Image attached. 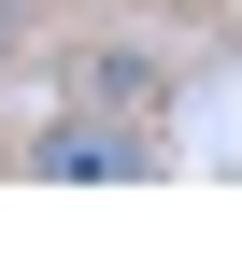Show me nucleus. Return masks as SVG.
Returning a JSON list of instances; mask_svg holds the SVG:
<instances>
[{
    "instance_id": "nucleus-2",
    "label": "nucleus",
    "mask_w": 242,
    "mask_h": 256,
    "mask_svg": "<svg viewBox=\"0 0 242 256\" xmlns=\"http://www.w3.org/2000/svg\"><path fill=\"white\" fill-rule=\"evenodd\" d=\"M72 100L86 114H157L171 100V57L157 43H72Z\"/></svg>"
},
{
    "instance_id": "nucleus-1",
    "label": "nucleus",
    "mask_w": 242,
    "mask_h": 256,
    "mask_svg": "<svg viewBox=\"0 0 242 256\" xmlns=\"http://www.w3.org/2000/svg\"><path fill=\"white\" fill-rule=\"evenodd\" d=\"M28 171L43 185H128V171H157V142H142V128H114V114H57V128H28Z\"/></svg>"
},
{
    "instance_id": "nucleus-3",
    "label": "nucleus",
    "mask_w": 242,
    "mask_h": 256,
    "mask_svg": "<svg viewBox=\"0 0 242 256\" xmlns=\"http://www.w3.org/2000/svg\"><path fill=\"white\" fill-rule=\"evenodd\" d=\"M0 57H14V0H0Z\"/></svg>"
}]
</instances>
